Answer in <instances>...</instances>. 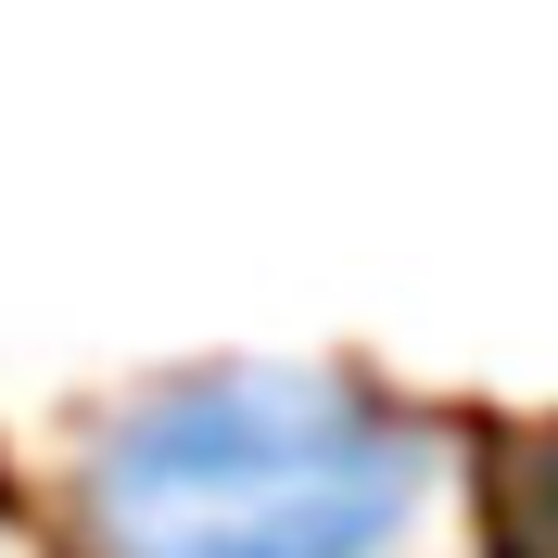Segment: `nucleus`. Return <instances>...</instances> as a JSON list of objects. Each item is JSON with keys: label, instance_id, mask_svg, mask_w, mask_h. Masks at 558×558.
Listing matches in <instances>:
<instances>
[{"label": "nucleus", "instance_id": "nucleus-1", "mask_svg": "<svg viewBox=\"0 0 558 558\" xmlns=\"http://www.w3.org/2000/svg\"><path fill=\"white\" fill-rule=\"evenodd\" d=\"M76 558H407L445 432L343 355H178L64 432Z\"/></svg>", "mask_w": 558, "mask_h": 558}]
</instances>
